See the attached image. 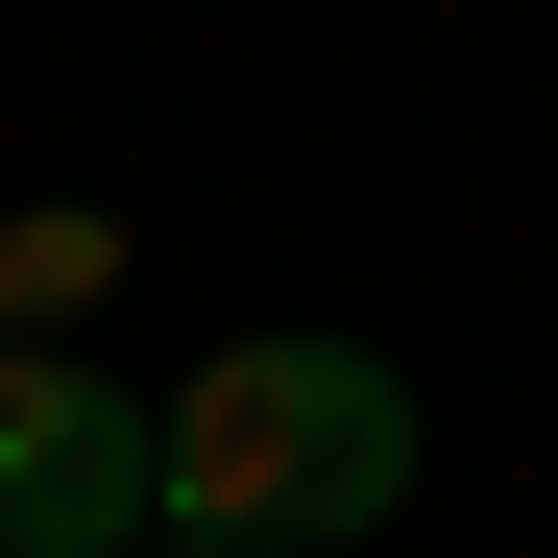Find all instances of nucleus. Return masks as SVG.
<instances>
[{
  "mask_svg": "<svg viewBox=\"0 0 558 558\" xmlns=\"http://www.w3.org/2000/svg\"><path fill=\"white\" fill-rule=\"evenodd\" d=\"M170 437V534H219V558H340V534H389L413 510V389H389V340H219L195 389H146Z\"/></svg>",
  "mask_w": 558,
  "mask_h": 558,
  "instance_id": "nucleus-1",
  "label": "nucleus"
},
{
  "mask_svg": "<svg viewBox=\"0 0 558 558\" xmlns=\"http://www.w3.org/2000/svg\"><path fill=\"white\" fill-rule=\"evenodd\" d=\"M170 534V437L98 340H0V558H146Z\"/></svg>",
  "mask_w": 558,
  "mask_h": 558,
  "instance_id": "nucleus-2",
  "label": "nucleus"
},
{
  "mask_svg": "<svg viewBox=\"0 0 558 558\" xmlns=\"http://www.w3.org/2000/svg\"><path fill=\"white\" fill-rule=\"evenodd\" d=\"M98 292H122V219L98 195H25V219H0V340H98Z\"/></svg>",
  "mask_w": 558,
  "mask_h": 558,
  "instance_id": "nucleus-3",
  "label": "nucleus"
},
{
  "mask_svg": "<svg viewBox=\"0 0 558 558\" xmlns=\"http://www.w3.org/2000/svg\"><path fill=\"white\" fill-rule=\"evenodd\" d=\"M146 558H219V534H146Z\"/></svg>",
  "mask_w": 558,
  "mask_h": 558,
  "instance_id": "nucleus-4",
  "label": "nucleus"
}]
</instances>
